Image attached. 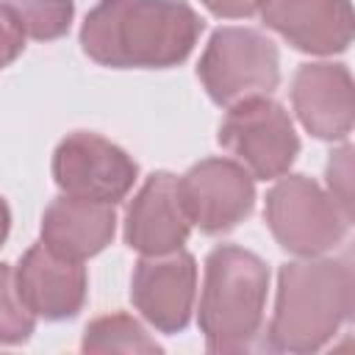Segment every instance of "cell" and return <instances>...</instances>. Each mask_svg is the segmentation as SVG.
I'll return each instance as SVG.
<instances>
[{"label": "cell", "instance_id": "1", "mask_svg": "<svg viewBox=\"0 0 355 355\" xmlns=\"http://www.w3.org/2000/svg\"><path fill=\"white\" fill-rule=\"evenodd\" d=\"M202 19L183 0H100L80 28L83 53L114 69H166L189 58Z\"/></svg>", "mask_w": 355, "mask_h": 355}, {"label": "cell", "instance_id": "2", "mask_svg": "<svg viewBox=\"0 0 355 355\" xmlns=\"http://www.w3.org/2000/svg\"><path fill=\"white\" fill-rule=\"evenodd\" d=\"M355 277L349 258H308L277 275L269 344L283 352H316L352 313Z\"/></svg>", "mask_w": 355, "mask_h": 355}, {"label": "cell", "instance_id": "3", "mask_svg": "<svg viewBox=\"0 0 355 355\" xmlns=\"http://www.w3.org/2000/svg\"><path fill=\"white\" fill-rule=\"evenodd\" d=\"M269 266L250 250L222 244L205 258L200 330L211 352H247L261 333Z\"/></svg>", "mask_w": 355, "mask_h": 355}, {"label": "cell", "instance_id": "4", "mask_svg": "<svg viewBox=\"0 0 355 355\" xmlns=\"http://www.w3.org/2000/svg\"><path fill=\"white\" fill-rule=\"evenodd\" d=\"M197 78L216 105L272 94L280 83V55L269 36L255 28H219L208 39Z\"/></svg>", "mask_w": 355, "mask_h": 355}, {"label": "cell", "instance_id": "5", "mask_svg": "<svg viewBox=\"0 0 355 355\" xmlns=\"http://www.w3.org/2000/svg\"><path fill=\"white\" fill-rule=\"evenodd\" d=\"M263 216L277 244L302 258L322 255L341 244L352 222V216L305 175L277 180L266 194Z\"/></svg>", "mask_w": 355, "mask_h": 355}, {"label": "cell", "instance_id": "6", "mask_svg": "<svg viewBox=\"0 0 355 355\" xmlns=\"http://www.w3.org/2000/svg\"><path fill=\"white\" fill-rule=\"evenodd\" d=\"M219 144L227 147L258 180L283 178L300 153V139L288 111L269 94L230 105L219 125Z\"/></svg>", "mask_w": 355, "mask_h": 355}, {"label": "cell", "instance_id": "7", "mask_svg": "<svg viewBox=\"0 0 355 355\" xmlns=\"http://www.w3.org/2000/svg\"><path fill=\"white\" fill-rule=\"evenodd\" d=\"M139 175L136 161L108 139L75 130L53 153V178L69 197L116 205L128 197Z\"/></svg>", "mask_w": 355, "mask_h": 355}, {"label": "cell", "instance_id": "8", "mask_svg": "<svg viewBox=\"0 0 355 355\" xmlns=\"http://www.w3.org/2000/svg\"><path fill=\"white\" fill-rule=\"evenodd\" d=\"M180 202L194 227L208 236L233 230L255 208L252 175L227 158H205L178 178Z\"/></svg>", "mask_w": 355, "mask_h": 355}, {"label": "cell", "instance_id": "9", "mask_svg": "<svg viewBox=\"0 0 355 355\" xmlns=\"http://www.w3.org/2000/svg\"><path fill=\"white\" fill-rule=\"evenodd\" d=\"M197 263L180 247L164 255H144L130 280L136 311L161 333H180L194 311Z\"/></svg>", "mask_w": 355, "mask_h": 355}, {"label": "cell", "instance_id": "10", "mask_svg": "<svg viewBox=\"0 0 355 355\" xmlns=\"http://www.w3.org/2000/svg\"><path fill=\"white\" fill-rule=\"evenodd\" d=\"M14 286L22 305L47 322L72 319L86 302V269L80 261L61 258L44 244H33L19 258Z\"/></svg>", "mask_w": 355, "mask_h": 355}, {"label": "cell", "instance_id": "11", "mask_svg": "<svg viewBox=\"0 0 355 355\" xmlns=\"http://www.w3.org/2000/svg\"><path fill=\"white\" fill-rule=\"evenodd\" d=\"M261 19L302 53L333 55L352 42L349 0H258Z\"/></svg>", "mask_w": 355, "mask_h": 355}, {"label": "cell", "instance_id": "12", "mask_svg": "<svg viewBox=\"0 0 355 355\" xmlns=\"http://www.w3.org/2000/svg\"><path fill=\"white\" fill-rule=\"evenodd\" d=\"M191 222L180 202L178 178L172 172H153L139 189L125 214V241L141 255H164L180 250L189 239Z\"/></svg>", "mask_w": 355, "mask_h": 355}, {"label": "cell", "instance_id": "13", "mask_svg": "<svg viewBox=\"0 0 355 355\" xmlns=\"http://www.w3.org/2000/svg\"><path fill=\"white\" fill-rule=\"evenodd\" d=\"M294 111L308 133L324 141L352 130V75L344 64H302L291 83Z\"/></svg>", "mask_w": 355, "mask_h": 355}, {"label": "cell", "instance_id": "14", "mask_svg": "<svg viewBox=\"0 0 355 355\" xmlns=\"http://www.w3.org/2000/svg\"><path fill=\"white\" fill-rule=\"evenodd\" d=\"M116 230L114 205L64 194L42 216V244L61 258L86 261L111 244Z\"/></svg>", "mask_w": 355, "mask_h": 355}, {"label": "cell", "instance_id": "15", "mask_svg": "<svg viewBox=\"0 0 355 355\" xmlns=\"http://www.w3.org/2000/svg\"><path fill=\"white\" fill-rule=\"evenodd\" d=\"M83 352H161V344L128 313L97 316L86 324Z\"/></svg>", "mask_w": 355, "mask_h": 355}, {"label": "cell", "instance_id": "16", "mask_svg": "<svg viewBox=\"0 0 355 355\" xmlns=\"http://www.w3.org/2000/svg\"><path fill=\"white\" fill-rule=\"evenodd\" d=\"M0 3L14 14L22 33L39 42L64 36L75 17L72 0H0Z\"/></svg>", "mask_w": 355, "mask_h": 355}, {"label": "cell", "instance_id": "17", "mask_svg": "<svg viewBox=\"0 0 355 355\" xmlns=\"http://www.w3.org/2000/svg\"><path fill=\"white\" fill-rule=\"evenodd\" d=\"M33 327H36L33 313L22 305V300L17 294L11 266L0 263V344L28 341Z\"/></svg>", "mask_w": 355, "mask_h": 355}, {"label": "cell", "instance_id": "18", "mask_svg": "<svg viewBox=\"0 0 355 355\" xmlns=\"http://www.w3.org/2000/svg\"><path fill=\"white\" fill-rule=\"evenodd\" d=\"M327 186H330V197L344 208L347 216H352V147L349 144H344L330 155Z\"/></svg>", "mask_w": 355, "mask_h": 355}, {"label": "cell", "instance_id": "19", "mask_svg": "<svg viewBox=\"0 0 355 355\" xmlns=\"http://www.w3.org/2000/svg\"><path fill=\"white\" fill-rule=\"evenodd\" d=\"M25 50V33L14 14L0 3V69L8 67Z\"/></svg>", "mask_w": 355, "mask_h": 355}, {"label": "cell", "instance_id": "20", "mask_svg": "<svg viewBox=\"0 0 355 355\" xmlns=\"http://www.w3.org/2000/svg\"><path fill=\"white\" fill-rule=\"evenodd\" d=\"M211 14L216 17H227V19H239V17H250L258 11V0H200Z\"/></svg>", "mask_w": 355, "mask_h": 355}, {"label": "cell", "instance_id": "21", "mask_svg": "<svg viewBox=\"0 0 355 355\" xmlns=\"http://www.w3.org/2000/svg\"><path fill=\"white\" fill-rule=\"evenodd\" d=\"M8 227H11V211H8L6 200L0 197V244H3L6 236H8Z\"/></svg>", "mask_w": 355, "mask_h": 355}]
</instances>
